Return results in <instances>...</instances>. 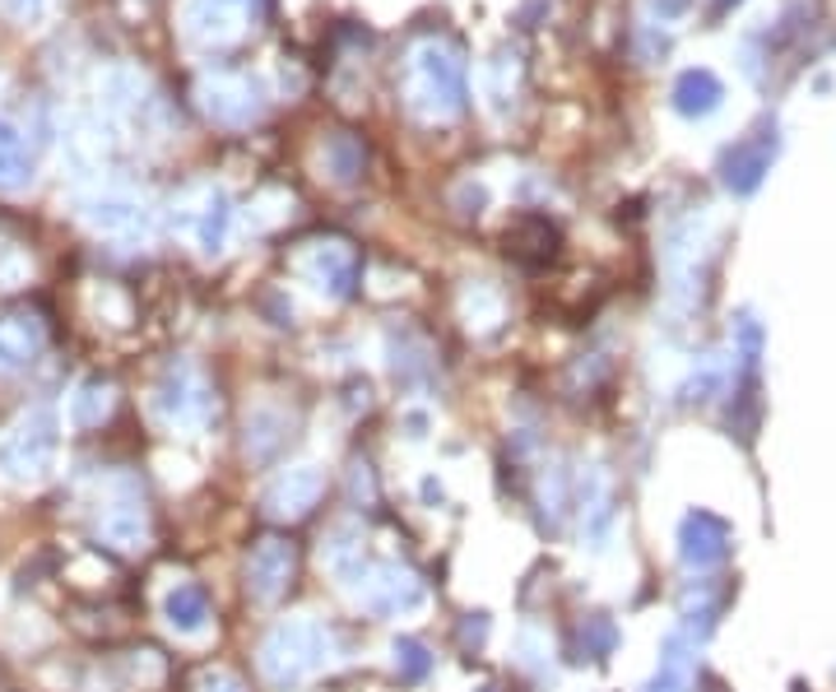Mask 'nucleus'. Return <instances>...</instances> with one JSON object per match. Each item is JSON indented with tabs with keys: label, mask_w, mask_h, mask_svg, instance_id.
<instances>
[{
	"label": "nucleus",
	"mask_w": 836,
	"mask_h": 692,
	"mask_svg": "<svg viewBox=\"0 0 836 692\" xmlns=\"http://www.w3.org/2000/svg\"><path fill=\"white\" fill-rule=\"evenodd\" d=\"M330 660V632L311 619H283L260 642V679L270 688H298L311 674H321Z\"/></svg>",
	"instance_id": "f257e3e1"
},
{
	"label": "nucleus",
	"mask_w": 836,
	"mask_h": 692,
	"mask_svg": "<svg viewBox=\"0 0 836 692\" xmlns=\"http://www.w3.org/2000/svg\"><path fill=\"white\" fill-rule=\"evenodd\" d=\"M409 108L424 121H451L465 112V61L447 42H424L409 61Z\"/></svg>",
	"instance_id": "f03ea898"
},
{
	"label": "nucleus",
	"mask_w": 836,
	"mask_h": 692,
	"mask_svg": "<svg viewBox=\"0 0 836 692\" xmlns=\"http://www.w3.org/2000/svg\"><path fill=\"white\" fill-rule=\"evenodd\" d=\"M57 451H61V433H57L51 409L23 414L14 428L0 437V478L19 484V488H33L57 469Z\"/></svg>",
	"instance_id": "7ed1b4c3"
},
{
	"label": "nucleus",
	"mask_w": 836,
	"mask_h": 692,
	"mask_svg": "<svg viewBox=\"0 0 836 692\" xmlns=\"http://www.w3.org/2000/svg\"><path fill=\"white\" fill-rule=\"evenodd\" d=\"M149 409L172 433H200L209 414H215V395H209V382L200 377V367L172 358L149 391Z\"/></svg>",
	"instance_id": "20e7f679"
},
{
	"label": "nucleus",
	"mask_w": 836,
	"mask_h": 692,
	"mask_svg": "<svg viewBox=\"0 0 836 692\" xmlns=\"http://www.w3.org/2000/svg\"><path fill=\"white\" fill-rule=\"evenodd\" d=\"M345 585L362 614L377 619H405L428 604V585L400 563H362Z\"/></svg>",
	"instance_id": "39448f33"
},
{
	"label": "nucleus",
	"mask_w": 836,
	"mask_h": 692,
	"mask_svg": "<svg viewBox=\"0 0 836 692\" xmlns=\"http://www.w3.org/2000/svg\"><path fill=\"white\" fill-rule=\"evenodd\" d=\"M298 275L326 293V298H349L354 284H358V251L349 243H339V237H317V243H307L298 251Z\"/></svg>",
	"instance_id": "423d86ee"
},
{
	"label": "nucleus",
	"mask_w": 836,
	"mask_h": 692,
	"mask_svg": "<svg viewBox=\"0 0 836 692\" xmlns=\"http://www.w3.org/2000/svg\"><path fill=\"white\" fill-rule=\"evenodd\" d=\"M321 493H326L321 465H289L270 478L266 493H260V512H266L270 521H302L321 502Z\"/></svg>",
	"instance_id": "0eeeda50"
},
{
	"label": "nucleus",
	"mask_w": 836,
	"mask_h": 692,
	"mask_svg": "<svg viewBox=\"0 0 836 692\" xmlns=\"http://www.w3.org/2000/svg\"><path fill=\"white\" fill-rule=\"evenodd\" d=\"M293 567H298V553H293L289 540H279V535L256 540L251 553H247V595L256 604H275L283 591H289Z\"/></svg>",
	"instance_id": "6e6552de"
},
{
	"label": "nucleus",
	"mask_w": 836,
	"mask_h": 692,
	"mask_svg": "<svg viewBox=\"0 0 836 692\" xmlns=\"http://www.w3.org/2000/svg\"><path fill=\"white\" fill-rule=\"evenodd\" d=\"M260 0H191L187 6V33L200 47H228L238 42L251 23Z\"/></svg>",
	"instance_id": "1a4fd4ad"
},
{
	"label": "nucleus",
	"mask_w": 836,
	"mask_h": 692,
	"mask_svg": "<svg viewBox=\"0 0 836 692\" xmlns=\"http://www.w3.org/2000/svg\"><path fill=\"white\" fill-rule=\"evenodd\" d=\"M729 525L716 512H688L678 525V557L688 572H711L729 557Z\"/></svg>",
	"instance_id": "9d476101"
},
{
	"label": "nucleus",
	"mask_w": 836,
	"mask_h": 692,
	"mask_svg": "<svg viewBox=\"0 0 836 692\" xmlns=\"http://www.w3.org/2000/svg\"><path fill=\"white\" fill-rule=\"evenodd\" d=\"M772 158H776V130L767 126V130H757V136L739 140L735 149L725 154V164H720L725 186L735 196H753L757 186H763V177L772 172Z\"/></svg>",
	"instance_id": "9b49d317"
},
{
	"label": "nucleus",
	"mask_w": 836,
	"mask_h": 692,
	"mask_svg": "<svg viewBox=\"0 0 836 692\" xmlns=\"http://www.w3.org/2000/svg\"><path fill=\"white\" fill-rule=\"evenodd\" d=\"M98 540L102 544H112L121 553H136L149 544V512H145V502L136 493H121L112 502H102V512H98Z\"/></svg>",
	"instance_id": "f8f14e48"
},
{
	"label": "nucleus",
	"mask_w": 836,
	"mask_h": 692,
	"mask_svg": "<svg viewBox=\"0 0 836 692\" xmlns=\"http://www.w3.org/2000/svg\"><path fill=\"white\" fill-rule=\"evenodd\" d=\"M205 112L223 126H247L266 112V98H260V89L242 75L238 79H215V85H205Z\"/></svg>",
	"instance_id": "ddd939ff"
},
{
	"label": "nucleus",
	"mask_w": 836,
	"mask_h": 692,
	"mask_svg": "<svg viewBox=\"0 0 836 692\" xmlns=\"http://www.w3.org/2000/svg\"><path fill=\"white\" fill-rule=\"evenodd\" d=\"M47 344V326L33 312L0 316V367H29Z\"/></svg>",
	"instance_id": "4468645a"
},
{
	"label": "nucleus",
	"mask_w": 836,
	"mask_h": 692,
	"mask_svg": "<svg viewBox=\"0 0 836 692\" xmlns=\"http://www.w3.org/2000/svg\"><path fill=\"white\" fill-rule=\"evenodd\" d=\"M84 224L93 233H108V237H126L145 228V205L136 196H121V191H108V196H93L84 205Z\"/></svg>",
	"instance_id": "2eb2a0df"
},
{
	"label": "nucleus",
	"mask_w": 836,
	"mask_h": 692,
	"mask_svg": "<svg viewBox=\"0 0 836 692\" xmlns=\"http://www.w3.org/2000/svg\"><path fill=\"white\" fill-rule=\"evenodd\" d=\"M688 679H693V636L688 632H669L660 642L656 674L646 679L641 692H688Z\"/></svg>",
	"instance_id": "dca6fc26"
},
{
	"label": "nucleus",
	"mask_w": 836,
	"mask_h": 692,
	"mask_svg": "<svg viewBox=\"0 0 836 692\" xmlns=\"http://www.w3.org/2000/svg\"><path fill=\"white\" fill-rule=\"evenodd\" d=\"M577 512H581L586 535H590L595 548H599V540H605V530H609V521H614L609 478H605V469H599V465H586V469L577 474Z\"/></svg>",
	"instance_id": "f3484780"
},
{
	"label": "nucleus",
	"mask_w": 836,
	"mask_h": 692,
	"mask_svg": "<svg viewBox=\"0 0 836 692\" xmlns=\"http://www.w3.org/2000/svg\"><path fill=\"white\" fill-rule=\"evenodd\" d=\"M163 619L177 636H200L209 627V595L196 581H177L163 595Z\"/></svg>",
	"instance_id": "a211bd4d"
},
{
	"label": "nucleus",
	"mask_w": 836,
	"mask_h": 692,
	"mask_svg": "<svg viewBox=\"0 0 836 692\" xmlns=\"http://www.w3.org/2000/svg\"><path fill=\"white\" fill-rule=\"evenodd\" d=\"M720 79L711 70H684L674 79V108L684 112V117H711L720 108Z\"/></svg>",
	"instance_id": "6ab92c4d"
},
{
	"label": "nucleus",
	"mask_w": 836,
	"mask_h": 692,
	"mask_svg": "<svg viewBox=\"0 0 836 692\" xmlns=\"http://www.w3.org/2000/svg\"><path fill=\"white\" fill-rule=\"evenodd\" d=\"M33 181V158L19 130L0 117V191H23Z\"/></svg>",
	"instance_id": "aec40b11"
},
{
	"label": "nucleus",
	"mask_w": 836,
	"mask_h": 692,
	"mask_svg": "<svg viewBox=\"0 0 836 692\" xmlns=\"http://www.w3.org/2000/svg\"><path fill=\"white\" fill-rule=\"evenodd\" d=\"M112 405H117L112 382L89 377V382L74 386V395H70V423H74V428H98V423L112 414Z\"/></svg>",
	"instance_id": "412c9836"
},
{
	"label": "nucleus",
	"mask_w": 836,
	"mask_h": 692,
	"mask_svg": "<svg viewBox=\"0 0 836 692\" xmlns=\"http://www.w3.org/2000/svg\"><path fill=\"white\" fill-rule=\"evenodd\" d=\"M228 224H232V205L223 191H209L205 205H200V215H196V247L205 256H219L223 243H228Z\"/></svg>",
	"instance_id": "4be33fe9"
},
{
	"label": "nucleus",
	"mask_w": 836,
	"mask_h": 692,
	"mask_svg": "<svg viewBox=\"0 0 836 692\" xmlns=\"http://www.w3.org/2000/svg\"><path fill=\"white\" fill-rule=\"evenodd\" d=\"M321 563L339 581H349L362 567V530L358 525H335L330 535H326V544H321Z\"/></svg>",
	"instance_id": "5701e85b"
},
{
	"label": "nucleus",
	"mask_w": 836,
	"mask_h": 692,
	"mask_svg": "<svg viewBox=\"0 0 836 692\" xmlns=\"http://www.w3.org/2000/svg\"><path fill=\"white\" fill-rule=\"evenodd\" d=\"M283 442H289V418H283V414L256 409V414L247 418V456H251V461H270Z\"/></svg>",
	"instance_id": "b1692460"
},
{
	"label": "nucleus",
	"mask_w": 836,
	"mask_h": 692,
	"mask_svg": "<svg viewBox=\"0 0 836 692\" xmlns=\"http://www.w3.org/2000/svg\"><path fill=\"white\" fill-rule=\"evenodd\" d=\"M390 664H396V674L405 683H424L432 674V651L424 642H414V636H396V646H390Z\"/></svg>",
	"instance_id": "393cba45"
},
{
	"label": "nucleus",
	"mask_w": 836,
	"mask_h": 692,
	"mask_svg": "<svg viewBox=\"0 0 836 692\" xmlns=\"http://www.w3.org/2000/svg\"><path fill=\"white\" fill-rule=\"evenodd\" d=\"M460 307H465L469 330H492V326L502 322V298H498V293H492L488 284H475V288H469Z\"/></svg>",
	"instance_id": "a878e982"
},
{
	"label": "nucleus",
	"mask_w": 836,
	"mask_h": 692,
	"mask_svg": "<svg viewBox=\"0 0 836 692\" xmlns=\"http://www.w3.org/2000/svg\"><path fill=\"white\" fill-rule=\"evenodd\" d=\"M321 164H326V172H330L335 181H354V177L362 172V145H358L354 136H335V140L326 145V154H321Z\"/></svg>",
	"instance_id": "bb28decb"
},
{
	"label": "nucleus",
	"mask_w": 836,
	"mask_h": 692,
	"mask_svg": "<svg viewBox=\"0 0 836 692\" xmlns=\"http://www.w3.org/2000/svg\"><path fill=\"white\" fill-rule=\"evenodd\" d=\"M614 646H618V627H614V619L595 614V619H586V623H581V651H586L590 660H605V655H614Z\"/></svg>",
	"instance_id": "cd10ccee"
},
{
	"label": "nucleus",
	"mask_w": 836,
	"mask_h": 692,
	"mask_svg": "<svg viewBox=\"0 0 836 692\" xmlns=\"http://www.w3.org/2000/svg\"><path fill=\"white\" fill-rule=\"evenodd\" d=\"M720 386H725V372H720V363H707L701 372H693V382L684 386V401H688V405H707Z\"/></svg>",
	"instance_id": "c85d7f7f"
},
{
	"label": "nucleus",
	"mask_w": 836,
	"mask_h": 692,
	"mask_svg": "<svg viewBox=\"0 0 836 692\" xmlns=\"http://www.w3.org/2000/svg\"><path fill=\"white\" fill-rule=\"evenodd\" d=\"M567 484H571V478H567V469L563 465H554V469H548L544 474V512L548 516H554V521H563V512H567Z\"/></svg>",
	"instance_id": "c756f323"
},
{
	"label": "nucleus",
	"mask_w": 836,
	"mask_h": 692,
	"mask_svg": "<svg viewBox=\"0 0 836 692\" xmlns=\"http://www.w3.org/2000/svg\"><path fill=\"white\" fill-rule=\"evenodd\" d=\"M349 497L362 502V507H372L377 502V484H372V465L368 461H354V474H349Z\"/></svg>",
	"instance_id": "7c9ffc66"
},
{
	"label": "nucleus",
	"mask_w": 836,
	"mask_h": 692,
	"mask_svg": "<svg viewBox=\"0 0 836 692\" xmlns=\"http://www.w3.org/2000/svg\"><path fill=\"white\" fill-rule=\"evenodd\" d=\"M126 664H130V679H136V683H159L163 679V660L153 651H130Z\"/></svg>",
	"instance_id": "2f4dec72"
},
{
	"label": "nucleus",
	"mask_w": 836,
	"mask_h": 692,
	"mask_svg": "<svg viewBox=\"0 0 836 692\" xmlns=\"http://www.w3.org/2000/svg\"><path fill=\"white\" fill-rule=\"evenodd\" d=\"M196 692H247V688H242L238 674H228V670H209V674H200Z\"/></svg>",
	"instance_id": "473e14b6"
},
{
	"label": "nucleus",
	"mask_w": 836,
	"mask_h": 692,
	"mask_svg": "<svg viewBox=\"0 0 836 692\" xmlns=\"http://www.w3.org/2000/svg\"><path fill=\"white\" fill-rule=\"evenodd\" d=\"M484 636H488V614H469L465 627H460V642H465V646H479Z\"/></svg>",
	"instance_id": "72a5a7b5"
},
{
	"label": "nucleus",
	"mask_w": 836,
	"mask_h": 692,
	"mask_svg": "<svg viewBox=\"0 0 836 692\" xmlns=\"http://www.w3.org/2000/svg\"><path fill=\"white\" fill-rule=\"evenodd\" d=\"M650 10H656L660 19H674V14H684L688 10V0H646Z\"/></svg>",
	"instance_id": "f704fd0d"
},
{
	"label": "nucleus",
	"mask_w": 836,
	"mask_h": 692,
	"mask_svg": "<svg viewBox=\"0 0 836 692\" xmlns=\"http://www.w3.org/2000/svg\"><path fill=\"white\" fill-rule=\"evenodd\" d=\"M38 6H42V0H10V10H14V14H33Z\"/></svg>",
	"instance_id": "c9c22d12"
},
{
	"label": "nucleus",
	"mask_w": 836,
	"mask_h": 692,
	"mask_svg": "<svg viewBox=\"0 0 836 692\" xmlns=\"http://www.w3.org/2000/svg\"><path fill=\"white\" fill-rule=\"evenodd\" d=\"M729 6H739V0H716V14H725Z\"/></svg>",
	"instance_id": "e433bc0d"
}]
</instances>
